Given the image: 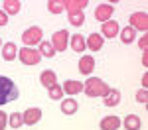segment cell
<instances>
[{
    "label": "cell",
    "mask_w": 148,
    "mask_h": 130,
    "mask_svg": "<svg viewBox=\"0 0 148 130\" xmlns=\"http://www.w3.org/2000/svg\"><path fill=\"white\" fill-rule=\"evenodd\" d=\"M18 95H20V91H18V87H16V83L12 81L10 77L0 75V106L16 101Z\"/></svg>",
    "instance_id": "obj_1"
},
{
    "label": "cell",
    "mask_w": 148,
    "mask_h": 130,
    "mask_svg": "<svg viewBox=\"0 0 148 130\" xmlns=\"http://www.w3.org/2000/svg\"><path fill=\"white\" fill-rule=\"evenodd\" d=\"M109 89L111 87L103 81V79H99V77H87V81L83 83V93L87 95V97H91V99H95V97H105Z\"/></svg>",
    "instance_id": "obj_2"
},
{
    "label": "cell",
    "mask_w": 148,
    "mask_h": 130,
    "mask_svg": "<svg viewBox=\"0 0 148 130\" xmlns=\"http://www.w3.org/2000/svg\"><path fill=\"white\" fill-rule=\"evenodd\" d=\"M42 37H44V30H42L40 26H32V28H28V30L22 34L24 47L40 46V44H42Z\"/></svg>",
    "instance_id": "obj_3"
},
{
    "label": "cell",
    "mask_w": 148,
    "mask_h": 130,
    "mask_svg": "<svg viewBox=\"0 0 148 130\" xmlns=\"http://www.w3.org/2000/svg\"><path fill=\"white\" fill-rule=\"evenodd\" d=\"M18 59L24 65H38L42 61V55L34 47H22V49H18Z\"/></svg>",
    "instance_id": "obj_4"
},
{
    "label": "cell",
    "mask_w": 148,
    "mask_h": 130,
    "mask_svg": "<svg viewBox=\"0 0 148 130\" xmlns=\"http://www.w3.org/2000/svg\"><path fill=\"white\" fill-rule=\"evenodd\" d=\"M69 37H71V35H69L67 30H59V32H56V34L51 35V42H49V44H51L53 49H56V53L57 51H65V49H67Z\"/></svg>",
    "instance_id": "obj_5"
},
{
    "label": "cell",
    "mask_w": 148,
    "mask_h": 130,
    "mask_svg": "<svg viewBox=\"0 0 148 130\" xmlns=\"http://www.w3.org/2000/svg\"><path fill=\"white\" fill-rule=\"evenodd\" d=\"M128 22H130V28L136 32H146L148 30V16L146 12H134V14H130V18H128Z\"/></svg>",
    "instance_id": "obj_6"
},
{
    "label": "cell",
    "mask_w": 148,
    "mask_h": 130,
    "mask_svg": "<svg viewBox=\"0 0 148 130\" xmlns=\"http://www.w3.org/2000/svg\"><path fill=\"white\" fill-rule=\"evenodd\" d=\"M113 12H114V6H113V4L101 2V4L95 8V18H97V20H99L101 24H105V22H109V20H111Z\"/></svg>",
    "instance_id": "obj_7"
},
{
    "label": "cell",
    "mask_w": 148,
    "mask_h": 130,
    "mask_svg": "<svg viewBox=\"0 0 148 130\" xmlns=\"http://www.w3.org/2000/svg\"><path fill=\"white\" fill-rule=\"evenodd\" d=\"M119 32H121V26H119V22H114V20H109V22H105L101 24V35H103V39L105 37H116L119 35Z\"/></svg>",
    "instance_id": "obj_8"
},
{
    "label": "cell",
    "mask_w": 148,
    "mask_h": 130,
    "mask_svg": "<svg viewBox=\"0 0 148 130\" xmlns=\"http://www.w3.org/2000/svg\"><path fill=\"white\" fill-rule=\"evenodd\" d=\"M63 93H67L69 97H75V95L83 93V83L81 81H75V79H67V81L61 85Z\"/></svg>",
    "instance_id": "obj_9"
},
{
    "label": "cell",
    "mask_w": 148,
    "mask_h": 130,
    "mask_svg": "<svg viewBox=\"0 0 148 130\" xmlns=\"http://www.w3.org/2000/svg\"><path fill=\"white\" fill-rule=\"evenodd\" d=\"M22 118H24V124H28V126H32L36 122H40L42 120V108H26V112H22Z\"/></svg>",
    "instance_id": "obj_10"
},
{
    "label": "cell",
    "mask_w": 148,
    "mask_h": 130,
    "mask_svg": "<svg viewBox=\"0 0 148 130\" xmlns=\"http://www.w3.org/2000/svg\"><path fill=\"white\" fill-rule=\"evenodd\" d=\"M93 71H95V59L91 55H83L79 59V73L85 75V77H89Z\"/></svg>",
    "instance_id": "obj_11"
},
{
    "label": "cell",
    "mask_w": 148,
    "mask_h": 130,
    "mask_svg": "<svg viewBox=\"0 0 148 130\" xmlns=\"http://www.w3.org/2000/svg\"><path fill=\"white\" fill-rule=\"evenodd\" d=\"M99 128L101 130H119L121 128V118L116 114H109V116H105L99 122Z\"/></svg>",
    "instance_id": "obj_12"
},
{
    "label": "cell",
    "mask_w": 148,
    "mask_h": 130,
    "mask_svg": "<svg viewBox=\"0 0 148 130\" xmlns=\"http://www.w3.org/2000/svg\"><path fill=\"white\" fill-rule=\"evenodd\" d=\"M87 4H89L87 0H63V10H67V14H75V12H83Z\"/></svg>",
    "instance_id": "obj_13"
},
{
    "label": "cell",
    "mask_w": 148,
    "mask_h": 130,
    "mask_svg": "<svg viewBox=\"0 0 148 130\" xmlns=\"http://www.w3.org/2000/svg\"><path fill=\"white\" fill-rule=\"evenodd\" d=\"M103 35L101 34H91L89 37H85V47L89 49V51H99L103 49Z\"/></svg>",
    "instance_id": "obj_14"
},
{
    "label": "cell",
    "mask_w": 148,
    "mask_h": 130,
    "mask_svg": "<svg viewBox=\"0 0 148 130\" xmlns=\"http://www.w3.org/2000/svg\"><path fill=\"white\" fill-rule=\"evenodd\" d=\"M2 57H4V61H14V59L18 57V47H16V44L14 42H8V44H2Z\"/></svg>",
    "instance_id": "obj_15"
},
{
    "label": "cell",
    "mask_w": 148,
    "mask_h": 130,
    "mask_svg": "<svg viewBox=\"0 0 148 130\" xmlns=\"http://www.w3.org/2000/svg\"><path fill=\"white\" fill-rule=\"evenodd\" d=\"M69 46L75 53H83L87 47H85V35L81 34H73V37H69Z\"/></svg>",
    "instance_id": "obj_16"
},
{
    "label": "cell",
    "mask_w": 148,
    "mask_h": 130,
    "mask_svg": "<svg viewBox=\"0 0 148 130\" xmlns=\"http://www.w3.org/2000/svg\"><path fill=\"white\" fill-rule=\"evenodd\" d=\"M103 103H105V106H116L121 103V91L119 89H109L107 95L103 97Z\"/></svg>",
    "instance_id": "obj_17"
},
{
    "label": "cell",
    "mask_w": 148,
    "mask_h": 130,
    "mask_svg": "<svg viewBox=\"0 0 148 130\" xmlns=\"http://www.w3.org/2000/svg\"><path fill=\"white\" fill-rule=\"evenodd\" d=\"M59 108H61L63 114H75L77 108H79V103H77L73 97H69V99H63V101H61V106H59Z\"/></svg>",
    "instance_id": "obj_18"
},
{
    "label": "cell",
    "mask_w": 148,
    "mask_h": 130,
    "mask_svg": "<svg viewBox=\"0 0 148 130\" xmlns=\"http://www.w3.org/2000/svg\"><path fill=\"white\" fill-rule=\"evenodd\" d=\"M40 83L46 87V89H49V87H53L57 83V75H56V71H51V69H46V71H42V75H40Z\"/></svg>",
    "instance_id": "obj_19"
},
{
    "label": "cell",
    "mask_w": 148,
    "mask_h": 130,
    "mask_svg": "<svg viewBox=\"0 0 148 130\" xmlns=\"http://www.w3.org/2000/svg\"><path fill=\"white\" fill-rule=\"evenodd\" d=\"M2 6H4V8H2V12H4L6 16H8V14H10V16H14V14H18V12H20L22 2H20V0H4V2H2Z\"/></svg>",
    "instance_id": "obj_20"
},
{
    "label": "cell",
    "mask_w": 148,
    "mask_h": 130,
    "mask_svg": "<svg viewBox=\"0 0 148 130\" xmlns=\"http://www.w3.org/2000/svg\"><path fill=\"white\" fill-rule=\"evenodd\" d=\"M123 126L126 130H140V126H142L140 116H136V114H126L125 120H123Z\"/></svg>",
    "instance_id": "obj_21"
},
{
    "label": "cell",
    "mask_w": 148,
    "mask_h": 130,
    "mask_svg": "<svg viewBox=\"0 0 148 130\" xmlns=\"http://www.w3.org/2000/svg\"><path fill=\"white\" fill-rule=\"evenodd\" d=\"M134 39H136V32H134L130 26H126V28L121 30V42H123V44H132Z\"/></svg>",
    "instance_id": "obj_22"
},
{
    "label": "cell",
    "mask_w": 148,
    "mask_h": 130,
    "mask_svg": "<svg viewBox=\"0 0 148 130\" xmlns=\"http://www.w3.org/2000/svg\"><path fill=\"white\" fill-rule=\"evenodd\" d=\"M38 51H40V55H44V57H47V59H51L53 55H56V49L51 47V44H49V42H44V39H42Z\"/></svg>",
    "instance_id": "obj_23"
},
{
    "label": "cell",
    "mask_w": 148,
    "mask_h": 130,
    "mask_svg": "<svg viewBox=\"0 0 148 130\" xmlns=\"http://www.w3.org/2000/svg\"><path fill=\"white\" fill-rule=\"evenodd\" d=\"M47 97L51 99V101H61L63 99V89H61V85H53V87H49L47 89Z\"/></svg>",
    "instance_id": "obj_24"
},
{
    "label": "cell",
    "mask_w": 148,
    "mask_h": 130,
    "mask_svg": "<svg viewBox=\"0 0 148 130\" xmlns=\"http://www.w3.org/2000/svg\"><path fill=\"white\" fill-rule=\"evenodd\" d=\"M8 124H10L12 128H20L24 124V118H22V112H12L10 116H8Z\"/></svg>",
    "instance_id": "obj_25"
},
{
    "label": "cell",
    "mask_w": 148,
    "mask_h": 130,
    "mask_svg": "<svg viewBox=\"0 0 148 130\" xmlns=\"http://www.w3.org/2000/svg\"><path fill=\"white\" fill-rule=\"evenodd\" d=\"M47 10L51 14H61L63 12V2L61 0H49L47 2Z\"/></svg>",
    "instance_id": "obj_26"
},
{
    "label": "cell",
    "mask_w": 148,
    "mask_h": 130,
    "mask_svg": "<svg viewBox=\"0 0 148 130\" xmlns=\"http://www.w3.org/2000/svg\"><path fill=\"white\" fill-rule=\"evenodd\" d=\"M83 22H85V16H83V12H75V14H69V24H71V26L79 28V26H83Z\"/></svg>",
    "instance_id": "obj_27"
},
{
    "label": "cell",
    "mask_w": 148,
    "mask_h": 130,
    "mask_svg": "<svg viewBox=\"0 0 148 130\" xmlns=\"http://www.w3.org/2000/svg\"><path fill=\"white\" fill-rule=\"evenodd\" d=\"M6 126H8V114L0 110V130H6Z\"/></svg>",
    "instance_id": "obj_28"
},
{
    "label": "cell",
    "mask_w": 148,
    "mask_h": 130,
    "mask_svg": "<svg viewBox=\"0 0 148 130\" xmlns=\"http://www.w3.org/2000/svg\"><path fill=\"white\" fill-rule=\"evenodd\" d=\"M146 99H148L146 89H140V91H136V101H138V103H146Z\"/></svg>",
    "instance_id": "obj_29"
},
{
    "label": "cell",
    "mask_w": 148,
    "mask_h": 130,
    "mask_svg": "<svg viewBox=\"0 0 148 130\" xmlns=\"http://www.w3.org/2000/svg\"><path fill=\"white\" fill-rule=\"evenodd\" d=\"M138 46H140V49L146 53V46H148V35H146V34H144L142 37H140V39H138Z\"/></svg>",
    "instance_id": "obj_30"
},
{
    "label": "cell",
    "mask_w": 148,
    "mask_h": 130,
    "mask_svg": "<svg viewBox=\"0 0 148 130\" xmlns=\"http://www.w3.org/2000/svg\"><path fill=\"white\" fill-rule=\"evenodd\" d=\"M6 24H8V16L0 10V26H6Z\"/></svg>",
    "instance_id": "obj_31"
},
{
    "label": "cell",
    "mask_w": 148,
    "mask_h": 130,
    "mask_svg": "<svg viewBox=\"0 0 148 130\" xmlns=\"http://www.w3.org/2000/svg\"><path fill=\"white\" fill-rule=\"evenodd\" d=\"M146 83H148V77L144 75V77H142V89H146Z\"/></svg>",
    "instance_id": "obj_32"
},
{
    "label": "cell",
    "mask_w": 148,
    "mask_h": 130,
    "mask_svg": "<svg viewBox=\"0 0 148 130\" xmlns=\"http://www.w3.org/2000/svg\"><path fill=\"white\" fill-rule=\"evenodd\" d=\"M0 49H2V39H0Z\"/></svg>",
    "instance_id": "obj_33"
}]
</instances>
